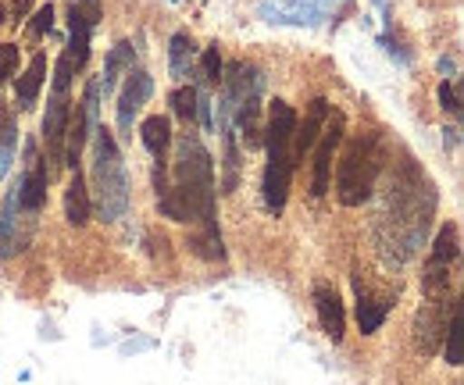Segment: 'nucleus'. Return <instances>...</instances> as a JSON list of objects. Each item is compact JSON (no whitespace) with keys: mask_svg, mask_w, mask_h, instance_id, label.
Instances as JSON below:
<instances>
[{"mask_svg":"<svg viewBox=\"0 0 464 385\" xmlns=\"http://www.w3.org/2000/svg\"><path fill=\"white\" fill-rule=\"evenodd\" d=\"M443 335H447V296H429L414 318V342L425 357H432Z\"/></svg>","mask_w":464,"mask_h":385,"instance_id":"f8f14e48","label":"nucleus"},{"mask_svg":"<svg viewBox=\"0 0 464 385\" xmlns=\"http://www.w3.org/2000/svg\"><path fill=\"white\" fill-rule=\"evenodd\" d=\"M29 11V0H14V18H22Z\"/></svg>","mask_w":464,"mask_h":385,"instance_id":"c756f323","label":"nucleus"},{"mask_svg":"<svg viewBox=\"0 0 464 385\" xmlns=\"http://www.w3.org/2000/svg\"><path fill=\"white\" fill-rule=\"evenodd\" d=\"M132 61H136V51L129 40H121L115 51L108 54V64H104V75H101V97H111L115 93V82L121 79V72L129 68L132 72Z\"/></svg>","mask_w":464,"mask_h":385,"instance_id":"aec40b11","label":"nucleus"},{"mask_svg":"<svg viewBox=\"0 0 464 385\" xmlns=\"http://www.w3.org/2000/svg\"><path fill=\"white\" fill-rule=\"evenodd\" d=\"M47 182H51V168L47 161L36 154V147H29V161H25V175L18 178V207L25 211V215H40L44 211V204H47Z\"/></svg>","mask_w":464,"mask_h":385,"instance_id":"9b49d317","label":"nucleus"},{"mask_svg":"<svg viewBox=\"0 0 464 385\" xmlns=\"http://www.w3.org/2000/svg\"><path fill=\"white\" fill-rule=\"evenodd\" d=\"M382 161H386V150L375 132H361L350 140L340 158V171H336V197L343 207H361L372 197Z\"/></svg>","mask_w":464,"mask_h":385,"instance_id":"7ed1b4c3","label":"nucleus"},{"mask_svg":"<svg viewBox=\"0 0 464 385\" xmlns=\"http://www.w3.org/2000/svg\"><path fill=\"white\" fill-rule=\"evenodd\" d=\"M44 82H47V54L40 51V54H33L29 68H25V72L18 75V82H14V108H18V111L36 108Z\"/></svg>","mask_w":464,"mask_h":385,"instance_id":"dca6fc26","label":"nucleus"},{"mask_svg":"<svg viewBox=\"0 0 464 385\" xmlns=\"http://www.w3.org/2000/svg\"><path fill=\"white\" fill-rule=\"evenodd\" d=\"M314 311H318L322 332H325L333 342H340L343 332H347V311H343L340 293H336L329 282H318V285H314Z\"/></svg>","mask_w":464,"mask_h":385,"instance_id":"ddd939ff","label":"nucleus"},{"mask_svg":"<svg viewBox=\"0 0 464 385\" xmlns=\"http://www.w3.org/2000/svg\"><path fill=\"white\" fill-rule=\"evenodd\" d=\"M343 132H347V118L343 111L329 108V118H325V129L314 143V175H311V197H325L329 193V175H333V158L343 143Z\"/></svg>","mask_w":464,"mask_h":385,"instance_id":"423d86ee","label":"nucleus"},{"mask_svg":"<svg viewBox=\"0 0 464 385\" xmlns=\"http://www.w3.org/2000/svg\"><path fill=\"white\" fill-rule=\"evenodd\" d=\"M440 101H443V111L461 114V93H458V86H454V82H443V86H440Z\"/></svg>","mask_w":464,"mask_h":385,"instance_id":"c85d7f7f","label":"nucleus"},{"mask_svg":"<svg viewBox=\"0 0 464 385\" xmlns=\"http://www.w3.org/2000/svg\"><path fill=\"white\" fill-rule=\"evenodd\" d=\"M293 132H296V111L286 101H272L265 125V150L272 165H293Z\"/></svg>","mask_w":464,"mask_h":385,"instance_id":"6e6552de","label":"nucleus"},{"mask_svg":"<svg viewBox=\"0 0 464 385\" xmlns=\"http://www.w3.org/2000/svg\"><path fill=\"white\" fill-rule=\"evenodd\" d=\"M51 29H54V4H40V7L33 11V18H29L25 36H29V40H44Z\"/></svg>","mask_w":464,"mask_h":385,"instance_id":"bb28decb","label":"nucleus"},{"mask_svg":"<svg viewBox=\"0 0 464 385\" xmlns=\"http://www.w3.org/2000/svg\"><path fill=\"white\" fill-rule=\"evenodd\" d=\"M161 215L172 221H200V228H218L215 215V161L197 132H182L175 147V182L158 197Z\"/></svg>","mask_w":464,"mask_h":385,"instance_id":"f257e3e1","label":"nucleus"},{"mask_svg":"<svg viewBox=\"0 0 464 385\" xmlns=\"http://www.w3.org/2000/svg\"><path fill=\"white\" fill-rule=\"evenodd\" d=\"M150 93H154V79L143 68L129 72V79H125V86L118 93V136L121 140H132V121L143 111V104L150 101Z\"/></svg>","mask_w":464,"mask_h":385,"instance_id":"9d476101","label":"nucleus"},{"mask_svg":"<svg viewBox=\"0 0 464 385\" xmlns=\"http://www.w3.org/2000/svg\"><path fill=\"white\" fill-rule=\"evenodd\" d=\"M340 0H261L257 14L272 25H322Z\"/></svg>","mask_w":464,"mask_h":385,"instance_id":"39448f33","label":"nucleus"},{"mask_svg":"<svg viewBox=\"0 0 464 385\" xmlns=\"http://www.w3.org/2000/svg\"><path fill=\"white\" fill-rule=\"evenodd\" d=\"M172 111L175 118H182L186 125H193L200 118V93L193 86H179L172 93Z\"/></svg>","mask_w":464,"mask_h":385,"instance_id":"a878e982","label":"nucleus"},{"mask_svg":"<svg viewBox=\"0 0 464 385\" xmlns=\"http://www.w3.org/2000/svg\"><path fill=\"white\" fill-rule=\"evenodd\" d=\"M72 75H75V64L72 57L61 54L54 61V86H51V101H47V114H44V143H47V154L51 161L64 165V132H68V114H72Z\"/></svg>","mask_w":464,"mask_h":385,"instance_id":"20e7f679","label":"nucleus"},{"mask_svg":"<svg viewBox=\"0 0 464 385\" xmlns=\"http://www.w3.org/2000/svg\"><path fill=\"white\" fill-rule=\"evenodd\" d=\"M93 215V204H90V189H86V175L75 168L72 178H68V189H64V218L68 225L82 228Z\"/></svg>","mask_w":464,"mask_h":385,"instance_id":"f3484780","label":"nucleus"},{"mask_svg":"<svg viewBox=\"0 0 464 385\" xmlns=\"http://www.w3.org/2000/svg\"><path fill=\"white\" fill-rule=\"evenodd\" d=\"M226 132V158H222V193H236L239 186V147H236V132L232 129H222Z\"/></svg>","mask_w":464,"mask_h":385,"instance_id":"393cba45","label":"nucleus"},{"mask_svg":"<svg viewBox=\"0 0 464 385\" xmlns=\"http://www.w3.org/2000/svg\"><path fill=\"white\" fill-rule=\"evenodd\" d=\"M33 221H36L33 215H25L18 207V189H11V197L4 200V211H0V261L25 250L29 236H33Z\"/></svg>","mask_w":464,"mask_h":385,"instance_id":"1a4fd4ad","label":"nucleus"},{"mask_svg":"<svg viewBox=\"0 0 464 385\" xmlns=\"http://www.w3.org/2000/svg\"><path fill=\"white\" fill-rule=\"evenodd\" d=\"M353 289H357V329H361V335H375L382 329V322L390 318V311H393V296L390 300L386 296H372L361 285V278H353Z\"/></svg>","mask_w":464,"mask_h":385,"instance_id":"2eb2a0df","label":"nucleus"},{"mask_svg":"<svg viewBox=\"0 0 464 385\" xmlns=\"http://www.w3.org/2000/svg\"><path fill=\"white\" fill-rule=\"evenodd\" d=\"M90 140H93V165H90V186H86L93 193L90 204L104 221H118L129 211V171L121 161L118 140L104 125H97Z\"/></svg>","mask_w":464,"mask_h":385,"instance_id":"f03ea898","label":"nucleus"},{"mask_svg":"<svg viewBox=\"0 0 464 385\" xmlns=\"http://www.w3.org/2000/svg\"><path fill=\"white\" fill-rule=\"evenodd\" d=\"M140 140L147 147V154L154 161H169V147H172V121L165 114H150L143 125H140Z\"/></svg>","mask_w":464,"mask_h":385,"instance_id":"a211bd4d","label":"nucleus"},{"mask_svg":"<svg viewBox=\"0 0 464 385\" xmlns=\"http://www.w3.org/2000/svg\"><path fill=\"white\" fill-rule=\"evenodd\" d=\"M101 22V0H72L68 4V51L64 54L72 57L75 72L86 68L90 61V36Z\"/></svg>","mask_w":464,"mask_h":385,"instance_id":"0eeeda50","label":"nucleus"},{"mask_svg":"<svg viewBox=\"0 0 464 385\" xmlns=\"http://www.w3.org/2000/svg\"><path fill=\"white\" fill-rule=\"evenodd\" d=\"M193 64H197V43L189 33H175L172 47H169V68H172V79H189L193 75Z\"/></svg>","mask_w":464,"mask_h":385,"instance_id":"6ab92c4d","label":"nucleus"},{"mask_svg":"<svg viewBox=\"0 0 464 385\" xmlns=\"http://www.w3.org/2000/svg\"><path fill=\"white\" fill-rule=\"evenodd\" d=\"M447 364L450 368H461L464 364V332H461V303H454L450 311V322H447Z\"/></svg>","mask_w":464,"mask_h":385,"instance_id":"5701e85b","label":"nucleus"},{"mask_svg":"<svg viewBox=\"0 0 464 385\" xmlns=\"http://www.w3.org/2000/svg\"><path fill=\"white\" fill-rule=\"evenodd\" d=\"M325 118H329V101L314 97L307 114H304V125L296 121V132H293V165H300L307 158V150H314V143H318V136L325 129Z\"/></svg>","mask_w":464,"mask_h":385,"instance_id":"4468645a","label":"nucleus"},{"mask_svg":"<svg viewBox=\"0 0 464 385\" xmlns=\"http://www.w3.org/2000/svg\"><path fill=\"white\" fill-rule=\"evenodd\" d=\"M0 22H4V4H0Z\"/></svg>","mask_w":464,"mask_h":385,"instance_id":"7c9ffc66","label":"nucleus"},{"mask_svg":"<svg viewBox=\"0 0 464 385\" xmlns=\"http://www.w3.org/2000/svg\"><path fill=\"white\" fill-rule=\"evenodd\" d=\"M18 72V43H0V86Z\"/></svg>","mask_w":464,"mask_h":385,"instance_id":"cd10ccee","label":"nucleus"},{"mask_svg":"<svg viewBox=\"0 0 464 385\" xmlns=\"http://www.w3.org/2000/svg\"><path fill=\"white\" fill-rule=\"evenodd\" d=\"M193 75H200V86H204V90H215V86L222 82V54H218V43L204 47V54L197 61V72H193Z\"/></svg>","mask_w":464,"mask_h":385,"instance_id":"b1692460","label":"nucleus"},{"mask_svg":"<svg viewBox=\"0 0 464 385\" xmlns=\"http://www.w3.org/2000/svg\"><path fill=\"white\" fill-rule=\"evenodd\" d=\"M14 150H18V125H14V114L0 104V182L11 171Z\"/></svg>","mask_w":464,"mask_h":385,"instance_id":"4be33fe9","label":"nucleus"},{"mask_svg":"<svg viewBox=\"0 0 464 385\" xmlns=\"http://www.w3.org/2000/svg\"><path fill=\"white\" fill-rule=\"evenodd\" d=\"M461 257V228L454 221H447L440 232H436V243H432V257L429 261H440V265H454Z\"/></svg>","mask_w":464,"mask_h":385,"instance_id":"412c9836","label":"nucleus"}]
</instances>
